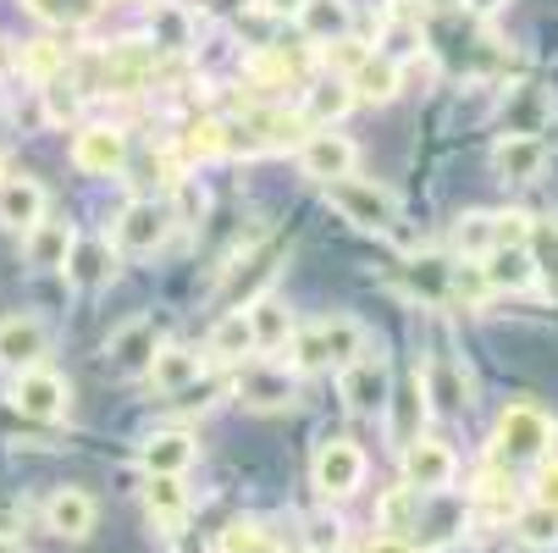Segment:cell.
Listing matches in <instances>:
<instances>
[{
    "mask_svg": "<svg viewBox=\"0 0 558 553\" xmlns=\"http://www.w3.org/2000/svg\"><path fill=\"white\" fill-rule=\"evenodd\" d=\"M144 515H149V526H161L167 537L183 531L189 526V488H183V477H149L144 482Z\"/></svg>",
    "mask_w": 558,
    "mask_h": 553,
    "instance_id": "25",
    "label": "cell"
},
{
    "mask_svg": "<svg viewBox=\"0 0 558 553\" xmlns=\"http://www.w3.org/2000/svg\"><path fill=\"white\" fill-rule=\"evenodd\" d=\"M415 515H421V493L404 482V488H387L381 498H376V531H392V537H404L410 526H415Z\"/></svg>",
    "mask_w": 558,
    "mask_h": 553,
    "instance_id": "35",
    "label": "cell"
},
{
    "mask_svg": "<svg viewBox=\"0 0 558 553\" xmlns=\"http://www.w3.org/2000/svg\"><path fill=\"white\" fill-rule=\"evenodd\" d=\"M178 149H183V161H189V167L216 161V155H227V122H216V117L189 122V128H183V139H178Z\"/></svg>",
    "mask_w": 558,
    "mask_h": 553,
    "instance_id": "34",
    "label": "cell"
},
{
    "mask_svg": "<svg viewBox=\"0 0 558 553\" xmlns=\"http://www.w3.org/2000/svg\"><path fill=\"white\" fill-rule=\"evenodd\" d=\"M547 161H553V149L542 133H509L493 144V172L504 183H536L547 172Z\"/></svg>",
    "mask_w": 558,
    "mask_h": 553,
    "instance_id": "16",
    "label": "cell"
},
{
    "mask_svg": "<svg viewBox=\"0 0 558 553\" xmlns=\"http://www.w3.org/2000/svg\"><path fill=\"white\" fill-rule=\"evenodd\" d=\"M244 315H250V333H255V354H277V349H288V338H293V327H299L277 293L250 299Z\"/></svg>",
    "mask_w": 558,
    "mask_h": 553,
    "instance_id": "23",
    "label": "cell"
},
{
    "mask_svg": "<svg viewBox=\"0 0 558 553\" xmlns=\"http://www.w3.org/2000/svg\"><path fill=\"white\" fill-rule=\"evenodd\" d=\"M149 77H155V45H144V39L111 45V56H106V89L111 95H138Z\"/></svg>",
    "mask_w": 558,
    "mask_h": 553,
    "instance_id": "19",
    "label": "cell"
},
{
    "mask_svg": "<svg viewBox=\"0 0 558 553\" xmlns=\"http://www.w3.org/2000/svg\"><path fill=\"white\" fill-rule=\"evenodd\" d=\"M238 405H250V410H260V416H271V410H293V405H299V382H293L288 365H277V360H255L244 376H238Z\"/></svg>",
    "mask_w": 558,
    "mask_h": 553,
    "instance_id": "11",
    "label": "cell"
},
{
    "mask_svg": "<svg viewBox=\"0 0 558 553\" xmlns=\"http://www.w3.org/2000/svg\"><path fill=\"white\" fill-rule=\"evenodd\" d=\"M536 504L558 509V459H542V470H536Z\"/></svg>",
    "mask_w": 558,
    "mask_h": 553,
    "instance_id": "47",
    "label": "cell"
},
{
    "mask_svg": "<svg viewBox=\"0 0 558 553\" xmlns=\"http://www.w3.org/2000/svg\"><path fill=\"white\" fill-rule=\"evenodd\" d=\"M338 393H343V405L354 416H381L387 399H392V365L381 349H360L349 365H338Z\"/></svg>",
    "mask_w": 558,
    "mask_h": 553,
    "instance_id": "4",
    "label": "cell"
},
{
    "mask_svg": "<svg viewBox=\"0 0 558 553\" xmlns=\"http://www.w3.org/2000/svg\"><path fill=\"white\" fill-rule=\"evenodd\" d=\"M216 553H271V537L260 520H232L216 542Z\"/></svg>",
    "mask_w": 558,
    "mask_h": 553,
    "instance_id": "41",
    "label": "cell"
},
{
    "mask_svg": "<svg viewBox=\"0 0 558 553\" xmlns=\"http://www.w3.org/2000/svg\"><path fill=\"white\" fill-rule=\"evenodd\" d=\"M95 520H100V504H95L84 488H56V493L45 498V526H50L61 542H89Z\"/></svg>",
    "mask_w": 558,
    "mask_h": 553,
    "instance_id": "17",
    "label": "cell"
},
{
    "mask_svg": "<svg viewBox=\"0 0 558 553\" xmlns=\"http://www.w3.org/2000/svg\"><path fill=\"white\" fill-rule=\"evenodd\" d=\"M304 117H288V111H244L238 122H227V155L244 149V155H260V149H282L293 133H299Z\"/></svg>",
    "mask_w": 558,
    "mask_h": 553,
    "instance_id": "15",
    "label": "cell"
},
{
    "mask_svg": "<svg viewBox=\"0 0 558 553\" xmlns=\"http://www.w3.org/2000/svg\"><path fill=\"white\" fill-rule=\"evenodd\" d=\"M349 89H354V100H371V106L398 100V89H404V61H392V56L371 50V56L349 72Z\"/></svg>",
    "mask_w": 558,
    "mask_h": 553,
    "instance_id": "21",
    "label": "cell"
},
{
    "mask_svg": "<svg viewBox=\"0 0 558 553\" xmlns=\"http://www.w3.org/2000/svg\"><path fill=\"white\" fill-rule=\"evenodd\" d=\"M199 371H205V354L199 349H183V344H161V354L149 360V387L155 393H189L194 382H199Z\"/></svg>",
    "mask_w": 558,
    "mask_h": 553,
    "instance_id": "24",
    "label": "cell"
},
{
    "mask_svg": "<svg viewBox=\"0 0 558 553\" xmlns=\"http://www.w3.org/2000/svg\"><path fill=\"white\" fill-rule=\"evenodd\" d=\"M448 293L464 299V304H482V299L493 293V282H487L482 266H464V261H459V266H448Z\"/></svg>",
    "mask_w": 558,
    "mask_h": 553,
    "instance_id": "42",
    "label": "cell"
},
{
    "mask_svg": "<svg viewBox=\"0 0 558 553\" xmlns=\"http://www.w3.org/2000/svg\"><path fill=\"white\" fill-rule=\"evenodd\" d=\"M172 227H178L172 205H161V200H128L122 216H117L111 244H117V255H155L172 239Z\"/></svg>",
    "mask_w": 558,
    "mask_h": 553,
    "instance_id": "6",
    "label": "cell"
},
{
    "mask_svg": "<svg viewBox=\"0 0 558 553\" xmlns=\"http://www.w3.org/2000/svg\"><path fill=\"white\" fill-rule=\"evenodd\" d=\"M354 167H360V149H354V139H343V133H332V128L310 133V139L299 144V172H304V178H315V183L349 178Z\"/></svg>",
    "mask_w": 558,
    "mask_h": 553,
    "instance_id": "14",
    "label": "cell"
},
{
    "mask_svg": "<svg viewBox=\"0 0 558 553\" xmlns=\"http://www.w3.org/2000/svg\"><path fill=\"white\" fill-rule=\"evenodd\" d=\"M398 454H404V482L415 493H442L459 477V454L442 437H415V443H404Z\"/></svg>",
    "mask_w": 558,
    "mask_h": 553,
    "instance_id": "12",
    "label": "cell"
},
{
    "mask_svg": "<svg viewBox=\"0 0 558 553\" xmlns=\"http://www.w3.org/2000/svg\"><path fill=\"white\" fill-rule=\"evenodd\" d=\"M271 12H299V0H266Z\"/></svg>",
    "mask_w": 558,
    "mask_h": 553,
    "instance_id": "52",
    "label": "cell"
},
{
    "mask_svg": "<svg viewBox=\"0 0 558 553\" xmlns=\"http://www.w3.org/2000/svg\"><path fill=\"white\" fill-rule=\"evenodd\" d=\"M172 553H216V548H210V542H199V531H189V526H183V531H172Z\"/></svg>",
    "mask_w": 558,
    "mask_h": 553,
    "instance_id": "49",
    "label": "cell"
},
{
    "mask_svg": "<svg viewBox=\"0 0 558 553\" xmlns=\"http://www.w3.org/2000/svg\"><path fill=\"white\" fill-rule=\"evenodd\" d=\"M322 194H327V205L343 216V221H354V227H365V232H392L398 227V194L392 189H381V183H371V178H332V183H322Z\"/></svg>",
    "mask_w": 558,
    "mask_h": 553,
    "instance_id": "3",
    "label": "cell"
},
{
    "mask_svg": "<svg viewBox=\"0 0 558 553\" xmlns=\"http://www.w3.org/2000/svg\"><path fill=\"white\" fill-rule=\"evenodd\" d=\"M421 387H426V405H437V410H448V416H459V410L470 405V376L448 360V349H437V354L421 365Z\"/></svg>",
    "mask_w": 558,
    "mask_h": 553,
    "instance_id": "22",
    "label": "cell"
},
{
    "mask_svg": "<svg viewBox=\"0 0 558 553\" xmlns=\"http://www.w3.org/2000/svg\"><path fill=\"white\" fill-rule=\"evenodd\" d=\"M0 178H7V155H0Z\"/></svg>",
    "mask_w": 558,
    "mask_h": 553,
    "instance_id": "53",
    "label": "cell"
},
{
    "mask_svg": "<svg viewBox=\"0 0 558 553\" xmlns=\"http://www.w3.org/2000/svg\"><path fill=\"white\" fill-rule=\"evenodd\" d=\"M106 354H111V365H117L122 376H144V371H149V360L161 354V327H155L149 315H133L128 327H117V333H111Z\"/></svg>",
    "mask_w": 558,
    "mask_h": 553,
    "instance_id": "18",
    "label": "cell"
},
{
    "mask_svg": "<svg viewBox=\"0 0 558 553\" xmlns=\"http://www.w3.org/2000/svg\"><path fill=\"white\" fill-rule=\"evenodd\" d=\"M205 354H210V360H221V365H232V360L255 354L250 315H244V310H221V315H216V327H210V344H205Z\"/></svg>",
    "mask_w": 558,
    "mask_h": 553,
    "instance_id": "30",
    "label": "cell"
},
{
    "mask_svg": "<svg viewBox=\"0 0 558 553\" xmlns=\"http://www.w3.org/2000/svg\"><path fill=\"white\" fill-rule=\"evenodd\" d=\"M61 272H66L72 288L95 293V288H106V282L117 277V244H111V239H77Z\"/></svg>",
    "mask_w": 558,
    "mask_h": 553,
    "instance_id": "20",
    "label": "cell"
},
{
    "mask_svg": "<svg viewBox=\"0 0 558 553\" xmlns=\"http://www.w3.org/2000/svg\"><path fill=\"white\" fill-rule=\"evenodd\" d=\"M553 437H558V421L542 410V405H509L498 416V432H493V454L504 465H531V459H547L553 454Z\"/></svg>",
    "mask_w": 558,
    "mask_h": 553,
    "instance_id": "2",
    "label": "cell"
},
{
    "mask_svg": "<svg viewBox=\"0 0 558 553\" xmlns=\"http://www.w3.org/2000/svg\"><path fill=\"white\" fill-rule=\"evenodd\" d=\"M282 244H260V250H250L238 266H227V277H221V288H216V310H244L250 299H260L266 293V282L282 272Z\"/></svg>",
    "mask_w": 558,
    "mask_h": 553,
    "instance_id": "8",
    "label": "cell"
},
{
    "mask_svg": "<svg viewBox=\"0 0 558 553\" xmlns=\"http://www.w3.org/2000/svg\"><path fill=\"white\" fill-rule=\"evenodd\" d=\"M72 167L89 172V178H117V172L128 167V133L111 128V122L77 128V139H72Z\"/></svg>",
    "mask_w": 558,
    "mask_h": 553,
    "instance_id": "10",
    "label": "cell"
},
{
    "mask_svg": "<svg viewBox=\"0 0 558 553\" xmlns=\"http://www.w3.org/2000/svg\"><path fill=\"white\" fill-rule=\"evenodd\" d=\"M299 28H304V39H315V45H332V39H349V28H354V12H349V0H299Z\"/></svg>",
    "mask_w": 558,
    "mask_h": 553,
    "instance_id": "27",
    "label": "cell"
},
{
    "mask_svg": "<svg viewBox=\"0 0 558 553\" xmlns=\"http://www.w3.org/2000/svg\"><path fill=\"white\" fill-rule=\"evenodd\" d=\"M381 56H392V61H404V56H415L421 50V23H410V17H387V28H381Z\"/></svg>",
    "mask_w": 558,
    "mask_h": 553,
    "instance_id": "43",
    "label": "cell"
},
{
    "mask_svg": "<svg viewBox=\"0 0 558 553\" xmlns=\"http://www.w3.org/2000/svg\"><path fill=\"white\" fill-rule=\"evenodd\" d=\"M365 56H371V50H365V45H354V39H332V45H327V61H332V67H343V72H354Z\"/></svg>",
    "mask_w": 558,
    "mask_h": 553,
    "instance_id": "45",
    "label": "cell"
},
{
    "mask_svg": "<svg viewBox=\"0 0 558 553\" xmlns=\"http://www.w3.org/2000/svg\"><path fill=\"white\" fill-rule=\"evenodd\" d=\"M194 437L189 432H155L149 443H144V470H149V477H183V470L194 465Z\"/></svg>",
    "mask_w": 558,
    "mask_h": 553,
    "instance_id": "29",
    "label": "cell"
},
{
    "mask_svg": "<svg viewBox=\"0 0 558 553\" xmlns=\"http://www.w3.org/2000/svg\"><path fill=\"white\" fill-rule=\"evenodd\" d=\"M464 7H470L475 17H493V12H504V7H509V0H464Z\"/></svg>",
    "mask_w": 558,
    "mask_h": 553,
    "instance_id": "50",
    "label": "cell"
},
{
    "mask_svg": "<svg viewBox=\"0 0 558 553\" xmlns=\"http://www.w3.org/2000/svg\"><path fill=\"white\" fill-rule=\"evenodd\" d=\"M0 553H28V548H23L17 537H0Z\"/></svg>",
    "mask_w": 558,
    "mask_h": 553,
    "instance_id": "51",
    "label": "cell"
},
{
    "mask_svg": "<svg viewBox=\"0 0 558 553\" xmlns=\"http://www.w3.org/2000/svg\"><path fill=\"white\" fill-rule=\"evenodd\" d=\"M23 7H28L39 23H50V28H84V23L100 17L106 0H23Z\"/></svg>",
    "mask_w": 558,
    "mask_h": 553,
    "instance_id": "37",
    "label": "cell"
},
{
    "mask_svg": "<svg viewBox=\"0 0 558 553\" xmlns=\"http://www.w3.org/2000/svg\"><path fill=\"white\" fill-rule=\"evenodd\" d=\"M514 537H520L525 548H536V553H553V548H558V509H553V504H525V509L514 515Z\"/></svg>",
    "mask_w": 558,
    "mask_h": 553,
    "instance_id": "39",
    "label": "cell"
},
{
    "mask_svg": "<svg viewBox=\"0 0 558 553\" xmlns=\"http://www.w3.org/2000/svg\"><path fill=\"white\" fill-rule=\"evenodd\" d=\"M310 482H315V493H322L327 504L354 498V493H360V482H365V448H360V443H349V437H327L322 448H315Z\"/></svg>",
    "mask_w": 558,
    "mask_h": 553,
    "instance_id": "5",
    "label": "cell"
},
{
    "mask_svg": "<svg viewBox=\"0 0 558 553\" xmlns=\"http://www.w3.org/2000/svg\"><path fill=\"white\" fill-rule=\"evenodd\" d=\"M487 266V282H493V293H525V288H536V266H531V255H525V244H498L493 255H482Z\"/></svg>",
    "mask_w": 558,
    "mask_h": 553,
    "instance_id": "28",
    "label": "cell"
},
{
    "mask_svg": "<svg viewBox=\"0 0 558 553\" xmlns=\"http://www.w3.org/2000/svg\"><path fill=\"white\" fill-rule=\"evenodd\" d=\"M365 344L371 338H365V327L354 322V315H322V322L293 327L288 354H293L299 371H332V365H349Z\"/></svg>",
    "mask_w": 558,
    "mask_h": 553,
    "instance_id": "1",
    "label": "cell"
},
{
    "mask_svg": "<svg viewBox=\"0 0 558 553\" xmlns=\"http://www.w3.org/2000/svg\"><path fill=\"white\" fill-rule=\"evenodd\" d=\"M12 405H17L28 421H66L72 387H66V376H56V371H45V365H28V371H17Z\"/></svg>",
    "mask_w": 558,
    "mask_h": 553,
    "instance_id": "9",
    "label": "cell"
},
{
    "mask_svg": "<svg viewBox=\"0 0 558 553\" xmlns=\"http://www.w3.org/2000/svg\"><path fill=\"white\" fill-rule=\"evenodd\" d=\"M34 221H45V189L34 178H0V227L28 232Z\"/></svg>",
    "mask_w": 558,
    "mask_h": 553,
    "instance_id": "26",
    "label": "cell"
},
{
    "mask_svg": "<svg viewBox=\"0 0 558 553\" xmlns=\"http://www.w3.org/2000/svg\"><path fill=\"white\" fill-rule=\"evenodd\" d=\"M365 553H415V542H410V537L381 531V537H371V548H365Z\"/></svg>",
    "mask_w": 558,
    "mask_h": 553,
    "instance_id": "48",
    "label": "cell"
},
{
    "mask_svg": "<svg viewBox=\"0 0 558 553\" xmlns=\"http://www.w3.org/2000/svg\"><path fill=\"white\" fill-rule=\"evenodd\" d=\"M149 34H155V45H161V50H189L194 45V17L183 7H155Z\"/></svg>",
    "mask_w": 558,
    "mask_h": 553,
    "instance_id": "40",
    "label": "cell"
},
{
    "mask_svg": "<svg viewBox=\"0 0 558 553\" xmlns=\"http://www.w3.org/2000/svg\"><path fill=\"white\" fill-rule=\"evenodd\" d=\"M45 111H50V122H72L77 111H84V100H77V89L72 84H45Z\"/></svg>",
    "mask_w": 558,
    "mask_h": 553,
    "instance_id": "44",
    "label": "cell"
},
{
    "mask_svg": "<svg viewBox=\"0 0 558 553\" xmlns=\"http://www.w3.org/2000/svg\"><path fill=\"white\" fill-rule=\"evenodd\" d=\"M525 255L536 266V282H547V293H558V216L525 221Z\"/></svg>",
    "mask_w": 558,
    "mask_h": 553,
    "instance_id": "31",
    "label": "cell"
},
{
    "mask_svg": "<svg viewBox=\"0 0 558 553\" xmlns=\"http://www.w3.org/2000/svg\"><path fill=\"white\" fill-rule=\"evenodd\" d=\"M349 106H354L349 77H332V84H315V89L304 95V122H322V128H332Z\"/></svg>",
    "mask_w": 558,
    "mask_h": 553,
    "instance_id": "38",
    "label": "cell"
},
{
    "mask_svg": "<svg viewBox=\"0 0 558 553\" xmlns=\"http://www.w3.org/2000/svg\"><path fill=\"white\" fill-rule=\"evenodd\" d=\"M525 221L531 216H520V211H470L453 227V250L470 255V261H482L498 244H525Z\"/></svg>",
    "mask_w": 558,
    "mask_h": 553,
    "instance_id": "7",
    "label": "cell"
},
{
    "mask_svg": "<svg viewBox=\"0 0 558 553\" xmlns=\"http://www.w3.org/2000/svg\"><path fill=\"white\" fill-rule=\"evenodd\" d=\"M72 244H77L72 221H34L28 227V261L45 266V272H61L66 255H72Z\"/></svg>",
    "mask_w": 558,
    "mask_h": 553,
    "instance_id": "32",
    "label": "cell"
},
{
    "mask_svg": "<svg viewBox=\"0 0 558 553\" xmlns=\"http://www.w3.org/2000/svg\"><path fill=\"white\" fill-rule=\"evenodd\" d=\"M50 354V327H45V315L34 310H17L0 322V365L7 371H28V365H45Z\"/></svg>",
    "mask_w": 558,
    "mask_h": 553,
    "instance_id": "13",
    "label": "cell"
},
{
    "mask_svg": "<svg viewBox=\"0 0 558 553\" xmlns=\"http://www.w3.org/2000/svg\"><path fill=\"white\" fill-rule=\"evenodd\" d=\"M17 67H23V77H34V84L45 89V84H56V77L66 72V45H56V39H28V45L17 50Z\"/></svg>",
    "mask_w": 558,
    "mask_h": 553,
    "instance_id": "36",
    "label": "cell"
},
{
    "mask_svg": "<svg viewBox=\"0 0 558 553\" xmlns=\"http://www.w3.org/2000/svg\"><path fill=\"white\" fill-rule=\"evenodd\" d=\"M387 410H392V443H398V448L421 437V421H426V410H432V405H426V387H421V371L410 376L404 393H392Z\"/></svg>",
    "mask_w": 558,
    "mask_h": 553,
    "instance_id": "33",
    "label": "cell"
},
{
    "mask_svg": "<svg viewBox=\"0 0 558 553\" xmlns=\"http://www.w3.org/2000/svg\"><path fill=\"white\" fill-rule=\"evenodd\" d=\"M338 537H343L338 520H310V548L315 553H338Z\"/></svg>",
    "mask_w": 558,
    "mask_h": 553,
    "instance_id": "46",
    "label": "cell"
}]
</instances>
